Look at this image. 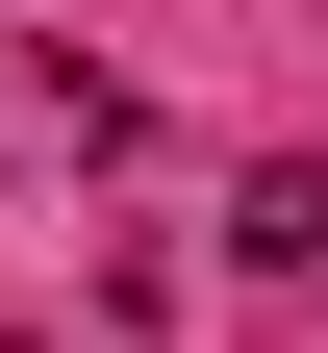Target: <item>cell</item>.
Masks as SVG:
<instances>
[{
  "label": "cell",
  "mask_w": 328,
  "mask_h": 353,
  "mask_svg": "<svg viewBox=\"0 0 328 353\" xmlns=\"http://www.w3.org/2000/svg\"><path fill=\"white\" fill-rule=\"evenodd\" d=\"M303 252H328V176H303V152L227 176V278H303Z\"/></svg>",
  "instance_id": "cell-1"
}]
</instances>
